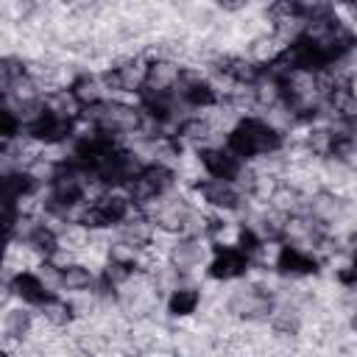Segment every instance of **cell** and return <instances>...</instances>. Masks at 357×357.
<instances>
[{"label":"cell","instance_id":"cell-2","mask_svg":"<svg viewBox=\"0 0 357 357\" xmlns=\"http://www.w3.org/2000/svg\"><path fill=\"white\" fill-rule=\"evenodd\" d=\"M56 284L36 262H20L17 268H6L3 273V304H20L33 312H45L59 301Z\"/></svg>","mask_w":357,"mask_h":357},{"label":"cell","instance_id":"cell-7","mask_svg":"<svg viewBox=\"0 0 357 357\" xmlns=\"http://www.w3.org/2000/svg\"><path fill=\"white\" fill-rule=\"evenodd\" d=\"M39 268L47 273V279L56 284L61 296L81 301V298H95L100 290V268H95L92 262H86L73 251L56 262H42Z\"/></svg>","mask_w":357,"mask_h":357},{"label":"cell","instance_id":"cell-5","mask_svg":"<svg viewBox=\"0 0 357 357\" xmlns=\"http://www.w3.org/2000/svg\"><path fill=\"white\" fill-rule=\"evenodd\" d=\"M178 190H181V173L165 156L145 159L142 167L137 170V176L131 178V184L126 187V192L131 195V201L137 204L139 212H148L151 206H156L159 201L170 198Z\"/></svg>","mask_w":357,"mask_h":357},{"label":"cell","instance_id":"cell-18","mask_svg":"<svg viewBox=\"0 0 357 357\" xmlns=\"http://www.w3.org/2000/svg\"><path fill=\"white\" fill-rule=\"evenodd\" d=\"M215 137H218V134H215V123H212L209 114H184V117L176 123V128L170 131V139H173L178 148H187L190 153H192L195 148H204V145H209V142H218Z\"/></svg>","mask_w":357,"mask_h":357},{"label":"cell","instance_id":"cell-13","mask_svg":"<svg viewBox=\"0 0 357 357\" xmlns=\"http://www.w3.org/2000/svg\"><path fill=\"white\" fill-rule=\"evenodd\" d=\"M209 257V240L201 231L167 237V245L162 248V265L173 271L178 279H195V273L204 271Z\"/></svg>","mask_w":357,"mask_h":357},{"label":"cell","instance_id":"cell-17","mask_svg":"<svg viewBox=\"0 0 357 357\" xmlns=\"http://www.w3.org/2000/svg\"><path fill=\"white\" fill-rule=\"evenodd\" d=\"M106 98H112V92L106 89V81L100 73H92V70H81L75 73L67 84H64V100L81 114L98 103H103Z\"/></svg>","mask_w":357,"mask_h":357},{"label":"cell","instance_id":"cell-11","mask_svg":"<svg viewBox=\"0 0 357 357\" xmlns=\"http://www.w3.org/2000/svg\"><path fill=\"white\" fill-rule=\"evenodd\" d=\"M192 162L198 167V176H204V178L240 184L245 190L254 184V167H248L243 159H237L220 139L209 142L204 148H195L192 151Z\"/></svg>","mask_w":357,"mask_h":357},{"label":"cell","instance_id":"cell-6","mask_svg":"<svg viewBox=\"0 0 357 357\" xmlns=\"http://www.w3.org/2000/svg\"><path fill=\"white\" fill-rule=\"evenodd\" d=\"M271 273L282 282H310L324 276L326 259L318 248L296 243V240H282L271 248Z\"/></svg>","mask_w":357,"mask_h":357},{"label":"cell","instance_id":"cell-9","mask_svg":"<svg viewBox=\"0 0 357 357\" xmlns=\"http://www.w3.org/2000/svg\"><path fill=\"white\" fill-rule=\"evenodd\" d=\"M257 265L259 262L254 257H248L234 240H218V243H209V257H206L201 276L209 284L234 287L240 282H248L254 276Z\"/></svg>","mask_w":357,"mask_h":357},{"label":"cell","instance_id":"cell-3","mask_svg":"<svg viewBox=\"0 0 357 357\" xmlns=\"http://www.w3.org/2000/svg\"><path fill=\"white\" fill-rule=\"evenodd\" d=\"M137 215H139V209L126 190H100L92 195V201L78 215L75 229H81L86 234H106V231L117 234Z\"/></svg>","mask_w":357,"mask_h":357},{"label":"cell","instance_id":"cell-10","mask_svg":"<svg viewBox=\"0 0 357 357\" xmlns=\"http://www.w3.org/2000/svg\"><path fill=\"white\" fill-rule=\"evenodd\" d=\"M226 312L240 324H268L279 312V296L262 282H240L226 296Z\"/></svg>","mask_w":357,"mask_h":357},{"label":"cell","instance_id":"cell-20","mask_svg":"<svg viewBox=\"0 0 357 357\" xmlns=\"http://www.w3.org/2000/svg\"><path fill=\"white\" fill-rule=\"evenodd\" d=\"M346 265L354 271V279H357V237H354V245L349 248V257H346Z\"/></svg>","mask_w":357,"mask_h":357},{"label":"cell","instance_id":"cell-8","mask_svg":"<svg viewBox=\"0 0 357 357\" xmlns=\"http://www.w3.org/2000/svg\"><path fill=\"white\" fill-rule=\"evenodd\" d=\"M190 198L195 201V206L206 215H218V218H240L248 209V198L251 192L240 184H229V181H215V178H204L195 176L187 184Z\"/></svg>","mask_w":357,"mask_h":357},{"label":"cell","instance_id":"cell-4","mask_svg":"<svg viewBox=\"0 0 357 357\" xmlns=\"http://www.w3.org/2000/svg\"><path fill=\"white\" fill-rule=\"evenodd\" d=\"M81 123H84V128L103 131V134H109V137H114L120 142L148 131L139 103L128 100V98H114V95L106 98L103 103L81 112Z\"/></svg>","mask_w":357,"mask_h":357},{"label":"cell","instance_id":"cell-12","mask_svg":"<svg viewBox=\"0 0 357 357\" xmlns=\"http://www.w3.org/2000/svg\"><path fill=\"white\" fill-rule=\"evenodd\" d=\"M173 92H176L178 106L184 109V114H212L215 109L223 106V92L226 89L209 73L184 67Z\"/></svg>","mask_w":357,"mask_h":357},{"label":"cell","instance_id":"cell-1","mask_svg":"<svg viewBox=\"0 0 357 357\" xmlns=\"http://www.w3.org/2000/svg\"><path fill=\"white\" fill-rule=\"evenodd\" d=\"M220 142L237 159H243L248 167H254V165L282 156L290 145V137H287V128L279 126L271 114L243 112L223 128Z\"/></svg>","mask_w":357,"mask_h":357},{"label":"cell","instance_id":"cell-14","mask_svg":"<svg viewBox=\"0 0 357 357\" xmlns=\"http://www.w3.org/2000/svg\"><path fill=\"white\" fill-rule=\"evenodd\" d=\"M206 293L204 284L195 279H176L165 293H162V315L173 324H187L192 318H198V312L204 310Z\"/></svg>","mask_w":357,"mask_h":357},{"label":"cell","instance_id":"cell-19","mask_svg":"<svg viewBox=\"0 0 357 357\" xmlns=\"http://www.w3.org/2000/svg\"><path fill=\"white\" fill-rule=\"evenodd\" d=\"M39 318H42L45 326H50L56 332L73 329L78 324V318H81V301L78 298H70V296H59V301L50 310H45Z\"/></svg>","mask_w":357,"mask_h":357},{"label":"cell","instance_id":"cell-21","mask_svg":"<svg viewBox=\"0 0 357 357\" xmlns=\"http://www.w3.org/2000/svg\"><path fill=\"white\" fill-rule=\"evenodd\" d=\"M0 357H22V351H17V349H6L3 346V354Z\"/></svg>","mask_w":357,"mask_h":357},{"label":"cell","instance_id":"cell-22","mask_svg":"<svg viewBox=\"0 0 357 357\" xmlns=\"http://www.w3.org/2000/svg\"><path fill=\"white\" fill-rule=\"evenodd\" d=\"M354 332H357V318H354Z\"/></svg>","mask_w":357,"mask_h":357},{"label":"cell","instance_id":"cell-15","mask_svg":"<svg viewBox=\"0 0 357 357\" xmlns=\"http://www.w3.org/2000/svg\"><path fill=\"white\" fill-rule=\"evenodd\" d=\"M145 67H148V56H120L109 67H103L100 75L114 98L137 100L145 89Z\"/></svg>","mask_w":357,"mask_h":357},{"label":"cell","instance_id":"cell-16","mask_svg":"<svg viewBox=\"0 0 357 357\" xmlns=\"http://www.w3.org/2000/svg\"><path fill=\"white\" fill-rule=\"evenodd\" d=\"M39 324H42L39 312H33L28 307H20V304H3V318H0L3 346L22 351L33 340Z\"/></svg>","mask_w":357,"mask_h":357}]
</instances>
